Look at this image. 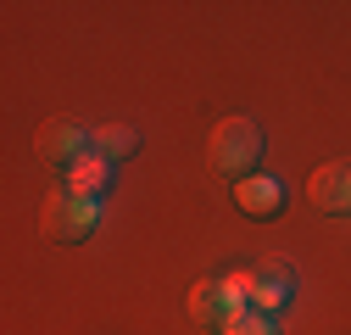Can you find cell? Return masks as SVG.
<instances>
[{
  "label": "cell",
  "mask_w": 351,
  "mask_h": 335,
  "mask_svg": "<svg viewBox=\"0 0 351 335\" xmlns=\"http://www.w3.org/2000/svg\"><path fill=\"white\" fill-rule=\"evenodd\" d=\"M262 151H268V140H262V123L256 117H223V123H212V140H206V162H212V174L217 179H251L256 174V162Z\"/></svg>",
  "instance_id": "cell-1"
},
{
  "label": "cell",
  "mask_w": 351,
  "mask_h": 335,
  "mask_svg": "<svg viewBox=\"0 0 351 335\" xmlns=\"http://www.w3.org/2000/svg\"><path fill=\"white\" fill-rule=\"evenodd\" d=\"M45 235L56 240V246H78V240H90L95 235V224H101V201H84V196H73V190H56L51 201H45Z\"/></svg>",
  "instance_id": "cell-2"
},
{
  "label": "cell",
  "mask_w": 351,
  "mask_h": 335,
  "mask_svg": "<svg viewBox=\"0 0 351 335\" xmlns=\"http://www.w3.org/2000/svg\"><path fill=\"white\" fill-rule=\"evenodd\" d=\"M306 201H313L324 218H351V162H324L318 174L306 179Z\"/></svg>",
  "instance_id": "cell-3"
},
{
  "label": "cell",
  "mask_w": 351,
  "mask_h": 335,
  "mask_svg": "<svg viewBox=\"0 0 351 335\" xmlns=\"http://www.w3.org/2000/svg\"><path fill=\"white\" fill-rule=\"evenodd\" d=\"M34 146H39V157H45V162H56L62 174H67L78 157H90V135H84L73 117H51L45 129H39V140H34Z\"/></svg>",
  "instance_id": "cell-4"
},
{
  "label": "cell",
  "mask_w": 351,
  "mask_h": 335,
  "mask_svg": "<svg viewBox=\"0 0 351 335\" xmlns=\"http://www.w3.org/2000/svg\"><path fill=\"white\" fill-rule=\"evenodd\" d=\"M285 201H290L285 185L268 179V174H251V179L234 185V207H240L245 218H279V213H285Z\"/></svg>",
  "instance_id": "cell-5"
},
{
  "label": "cell",
  "mask_w": 351,
  "mask_h": 335,
  "mask_svg": "<svg viewBox=\"0 0 351 335\" xmlns=\"http://www.w3.org/2000/svg\"><path fill=\"white\" fill-rule=\"evenodd\" d=\"M190 319L206 330H223L229 324V297H223V279H201L190 290Z\"/></svg>",
  "instance_id": "cell-6"
},
{
  "label": "cell",
  "mask_w": 351,
  "mask_h": 335,
  "mask_svg": "<svg viewBox=\"0 0 351 335\" xmlns=\"http://www.w3.org/2000/svg\"><path fill=\"white\" fill-rule=\"evenodd\" d=\"M106 179H112V162L106 157H78L73 168H67V190L73 196H84V201H101V190H106Z\"/></svg>",
  "instance_id": "cell-7"
},
{
  "label": "cell",
  "mask_w": 351,
  "mask_h": 335,
  "mask_svg": "<svg viewBox=\"0 0 351 335\" xmlns=\"http://www.w3.org/2000/svg\"><path fill=\"white\" fill-rule=\"evenodd\" d=\"M90 151H95V157H106V162L117 168V162H128V157L140 151V129H128V123H106V129H95V135H90Z\"/></svg>",
  "instance_id": "cell-8"
},
{
  "label": "cell",
  "mask_w": 351,
  "mask_h": 335,
  "mask_svg": "<svg viewBox=\"0 0 351 335\" xmlns=\"http://www.w3.org/2000/svg\"><path fill=\"white\" fill-rule=\"evenodd\" d=\"M290 308V279H251V313L279 319Z\"/></svg>",
  "instance_id": "cell-9"
},
{
  "label": "cell",
  "mask_w": 351,
  "mask_h": 335,
  "mask_svg": "<svg viewBox=\"0 0 351 335\" xmlns=\"http://www.w3.org/2000/svg\"><path fill=\"white\" fill-rule=\"evenodd\" d=\"M223 335H279V324H274V319H262V313H245V319L229 324Z\"/></svg>",
  "instance_id": "cell-10"
}]
</instances>
